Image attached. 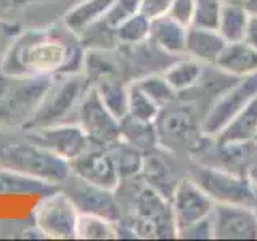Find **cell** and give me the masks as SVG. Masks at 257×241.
<instances>
[{"label": "cell", "mask_w": 257, "mask_h": 241, "mask_svg": "<svg viewBox=\"0 0 257 241\" xmlns=\"http://www.w3.org/2000/svg\"><path fill=\"white\" fill-rule=\"evenodd\" d=\"M85 48L63 20L26 26L10 47L2 72L15 76H58L84 71Z\"/></svg>", "instance_id": "obj_1"}, {"label": "cell", "mask_w": 257, "mask_h": 241, "mask_svg": "<svg viewBox=\"0 0 257 241\" xmlns=\"http://www.w3.org/2000/svg\"><path fill=\"white\" fill-rule=\"evenodd\" d=\"M114 196L119 209L116 222L131 227L137 238H177L171 203L140 174L119 179Z\"/></svg>", "instance_id": "obj_2"}, {"label": "cell", "mask_w": 257, "mask_h": 241, "mask_svg": "<svg viewBox=\"0 0 257 241\" xmlns=\"http://www.w3.org/2000/svg\"><path fill=\"white\" fill-rule=\"evenodd\" d=\"M0 166L56 187L71 172L66 159L32 142L23 131H0Z\"/></svg>", "instance_id": "obj_3"}, {"label": "cell", "mask_w": 257, "mask_h": 241, "mask_svg": "<svg viewBox=\"0 0 257 241\" xmlns=\"http://www.w3.org/2000/svg\"><path fill=\"white\" fill-rule=\"evenodd\" d=\"M53 76L0 72V131H23L37 112Z\"/></svg>", "instance_id": "obj_4"}, {"label": "cell", "mask_w": 257, "mask_h": 241, "mask_svg": "<svg viewBox=\"0 0 257 241\" xmlns=\"http://www.w3.org/2000/svg\"><path fill=\"white\" fill-rule=\"evenodd\" d=\"M90 85V80L84 71L53 76L37 112L23 131L64 123H76L79 104Z\"/></svg>", "instance_id": "obj_5"}, {"label": "cell", "mask_w": 257, "mask_h": 241, "mask_svg": "<svg viewBox=\"0 0 257 241\" xmlns=\"http://www.w3.org/2000/svg\"><path fill=\"white\" fill-rule=\"evenodd\" d=\"M158 145L179 156L182 151L196 153L211 139L203 132V119L191 108L180 104L179 98L161 108L155 119Z\"/></svg>", "instance_id": "obj_6"}, {"label": "cell", "mask_w": 257, "mask_h": 241, "mask_svg": "<svg viewBox=\"0 0 257 241\" xmlns=\"http://www.w3.org/2000/svg\"><path fill=\"white\" fill-rule=\"evenodd\" d=\"M187 177L203 188L214 204H247L254 206L255 188L243 174L228 169L191 161Z\"/></svg>", "instance_id": "obj_7"}, {"label": "cell", "mask_w": 257, "mask_h": 241, "mask_svg": "<svg viewBox=\"0 0 257 241\" xmlns=\"http://www.w3.org/2000/svg\"><path fill=\"white\" fill-rule=\"evenodd\" d=\"M77 219L79 211L60 188L39 196L32 211V222L44 238L76 239Z\"/></svg>", "instance_id": "obj_8"}, {"label": "cell", "mask_w": 257, "mask_h": 241, "mask_svg": "<svg viewBox=\"0 0 257 241\" xmlns=\"http://www.w3.org/2000/svg\"><path fill=\"white\" fill-rule=\"evenodd\" d=\"M254 98H257V72L236 79L219 96H215L203 116V132L214 139L222 127Z\"/></svg>", "instance_id": "obj_9"}, {"label": "cell", "mask_w": 257, "mask_h": 241, "mask_svg": "<svg viewBox=\"0 0 257 241\" xmlns=\"http://www.w3.org/2000/svg\"><path fill=\"white\" fill-rule=\"evenodd\" d=\"M58 188L66 195L71 203L76 206L79 214L101 215L112 222L117 220L119 209L116 203L114 190H108L80 179L79 175L69 172Z\"/></svg>", "instance_id": "obj_10"}, {"label": "cell", "mask_w": 257, "mask_h": 241, "mask_svg": "<svg viewBox=\"0 0 257 241\" xmlns=\"http://www.w3.org/2000/svg\"><path fill=\"white\" fill-rule=\"evenodd\" d=\"M76 123L82 127L90 143L108 147L119 139V119L104 106L92 85L79 104Z\"/></svg>", "instance_id": "obj_11"}, {"label": "cell", "mask_w": 257, "mask_h": 241, "mask_svg": "<svg viewBox=\"0 0 257 241\" xmlns=\"http://www.w3.org/2000/svg\"><path fill=\"white\" fill-rule=\"evenodd\" d=\"M23 134L68 163L88 148L90 140L77 123H64L23 131Z\"/></svg>", "instance_id": "obj_12"}, {"label": "cell", "mask_w": 257, "mask_h": 241, "mask_svg": "<svg viewBox=\"0 0 257 241\" xmlns=\"http://www.w3.org/2000/svg\"><path fill=\"white\" fill-rule=\"evenodd\" d=\"M214 239H257V212L247 204H214Z\"/></svg>", "instance_id": "obj_13"}, {"label": "cell", "mask_w": 257, "mask_h": 241, "mask_svg": "<svg viewBox=\"0 0 257 241\" xmlns=\"http://www.w3.org/2000/svg\"><path fill=\"white\" fill-rule=\"evenodd\" d=\"M169 203H171L177 230L199 219H204L214 209V201L187 175L182 177L180 182L177 183Z\"/></svg>", "instance_id": "obj_14"}, {"label": "cell", "mask_w": 257, "mask_h": 241, "mask_svg": "<svg viewBox=\"0 0 257 241\" xmlns=\"http://www.w3.org/2000/svg\"><path fill=\"white\" fill-rule=\"evenodd\" d=\"M72 174L108 190H114L119 183V174L106 147L90 143L77 158L69 161Z\"/></svg>", "instance_id": "obj_15"}, {"label": "cell", "mask_w": 257, "mask_h": 241, "mask_svg": "<svg viewBox=\"0 0 257 241\" xmlns=\"http://www.w3.org/2000/svg\"><path fill=\"white\" fill-rule=\"evenodd\" d=\"M177 155L163 150L161 147L151 150L143 155L140 175L153 190L161 193L164 198L171 199L172 191L175 190L180 179L175 177V167L172 159Z\"/></svg>", "instance_id": "obj_16"}, {"label": "cell", "mask_w": 257, "mask_h": 241, "mask_svg": "<svg viewBox=\"0 0 257 241\" xmlns=\"http://www.w3.org/2000/svg\"><path fill=\"white\" fill-rule=\"evenodd\" d=\"M76 2L77 0H0V16L18 21L23 26H26V18H29V26H34L32 16H48L50 21H56Z\"/></svg>", "instance_id": "obj_17"}, {"label": "cell", "mask_w": 257, "mask_h": 241, "mask_svg": "<svg viewBox=\"0 0 257 241\" xmlns=\"http://www.w3.org/2000/svg\"><path fill=\"white\" fill-rule=\"evenodd\" d=\"M187 32L188 28L177 23L171 16H163V18L151 21L150 31V42L158 47L161 52L179 58L185 55V47H187Z\"/></svg>", "instance_id": "obj_18"}, {"label": "cell", "mask_w": 257, "mask_h": 241, "mask_svg": "<svg viewBox=\"0 0 257 241\" xmlns=\"http://www.w3.org/2000/svg\"><path fill=\"white\" fill-rule=\"evenodd\" d=\"M227 45L223 37L217 32V29H204L190 26L187 32V47L185 55L196 60L203 64H215L222 50Z\"/></svg>", "instance_id": "obj_19"}, {"label": "cell", "mask_w": 257, "mask_h": 241, "mask_svg": "<svg viewBox=\"0 0 257 241\" xmlns=\"http://www.w3.org/2000/svg\"><path fill=\"white\" fill-rule=\"evenodd\" d=\"M215 66L235 79L251 76L257 72V50L243 40L228 42L217 58Z\"/></svg>", "instance_id": "obj_20"}, {"label": "cell", "mask_w": 257, "mask_h": 241, "mask_svg": "<svg viewBox=\"0 0 257 241\" xmlns=\"http://www.w3.org/2000/svg\"><path fill=\"white\" fill-rule=\"evenodd\" d=\"M214 139L219 143H251L257 139V98L233 116Z\"/></svg>", "instance_id": "obj_21"}, {"label": "cell", "mask_w": 257, "mask_h": 241, "mask_svg": "<svg viewBox=\"0 0 257 241\" xmlns=\"http://www.w3.org/2000/svg\"><path fill=\"white\" fill-rule=\"evenodd\" d=\"M58 187L0 166V196H44Z\"/></svg>", "instance_id": "obj_22"}, {"label": "cell", "mask_w": 257, "mask_h": 241, "mask_svg": "<svg viewBox=\"0 0 257 241\" xmlns=\"http://www.w3.org/2000/svg\"><path fill=\"white\" fill-rule=\"evenodd\" d=\"M112 4L114 0H77L74 5L68 8L61 20L76 36H79L93 23L100 21Z\"/></svg>", "instance_id": "obj_23"}, {"label": "cell", "mask_w": 257, "mask_h": 241, "mask_svg": "<svg viewBox=\"0 0 257 241\" xmlns=\"http://www.w3.org/2000/svg\"><path fill=\"white\" fill-rule=\"evenodd\" d=\"M119 139L142 153H148L159 147L155 120H143L128 114L119 119Z\"/></svg>", "instance_id": "obj_24"}, {"label": "cell", "mask_w": 257, "mask_h": 241, "mask_svg": "<svg viewBox=\"0 0 257 241\" xmlns=\"http://www.w3.org/2000/svg\"><path fill=\"white\" fill-rule=\"evenodd\" d=\"M164 77L177 93H187L196 88L204 74V64L190 58H177L163 71Z\"/></svg>", "instance_id": "obj_25"}, {"label": "cell", "mask_w": 257, "mask_h": 241, "mask_svg": "<svg viewBox=\"0 0 257 241\" xmlns=\"http://www.w3.org/2000/svg\"><path fill=\"white\" fill-rule=\"evenodd\" d=\"M128 84L131 82L117 76H103L92 82V87L98 92L104 106L117 119L127 114Z\"/></svg>", "instance_id": "obj_26"}, {"label": "cell", "mask_w": 257, "mask_h": 241, "mask_svg": "<svg viewBox=\"0 0 257 241\" xmlns=\"http://www.w3.org/2000/svg\"><path fill=\"white\" fill-rule=\"evenodd\" d=\"M249 21V13L243 4H223L217 32L225 42H239L244 37V31Z\"/></svg>", "instance_id": "obj_27"}, {"label": "cell", "mask_w": 257, "mask_h": 241, "mask_svg": "<svg viewBox=\"0 0 257 241\" xmlns=\"http://www.w3.org/2000/svg\"><path fill=\"white\" fill-rule=\"evenodd\" d=\"M106 148H108V153L112 159V163H114V166H116L119 179L140 174L142 161H143L145 153L134 148L132 145L125 143L120 139H117L116 142L108 145Z\"/></svg>", "instance_id": "obj_28"}, {"label": "cell", "mask_w": 257, "mask_h": 241, "mask_svg": "<svg viewBox=\"0 0 257 241\" xmlns=\"http://www.w3.org/2000/svg\"><path fill=\"white\" fill-rule=\"evenodd\" d=\"M116 223L101 215L79 214L76 239H116Z\"/></svg>", "instance_id": "obj_29"}, {"label": "cell", "mask_w": 257, "mask_h": 241, "mask_svg": "<svg viewBox=\"0 0 257 241\" xmlns=\"http://www.w3.org/2000/svg\"><path fill=\"white\" fill-rule=\"evenodd\" d=\"M150 31L151 20L142 13H137L116 28L117 45H137L147 42L150 39Z\"/></svg>", "instance_id": "obj_30"}, {"label": "cell", "mask_w": 257, "mask_h": 241, "mask_svg": "<svg viewBox=\"0 0 257 241\" xmlns=\"http://www.w3.org/2000/svg\"><path fill=\"white\" fill-rule=\"evenodd\" d=\"M135 82L139 84L142 87V90L147 93L153 101H156L161 108L179 98V93H177L171 87V84L167 82V79L164 77L163 72H151V74L135 79Z\"/></svg>", "instance_id": "obj_31"}, {"label": "cell", "mask_w": 257, "mask_h": 241, "mask_svg": "<svg viewBox=\"0 0 257 241\" xmlns=\"http://www.w3.org/2000/svg\"><path fill=\"white\" fill-rule=\"evenodd\" d=\"M161 106L153 101L150 96L142 90V87L132 80L128 84V98H127V114L143 120H155L159 114Z\"/></svg>", "instance_id": "obj_32"}, {"label": "cell", "mask_w": 257, "mask_h": 241, "mask_svg": "<svg viewBox=\"0 0 257 241\" xmlns=\"http://www.w3.org/2000/svg\"><path fill=\"white\" fill-rule=\"evenodd\" d=\"M222 8H223L222 0H195L191 26L204 28V29H217Z\"/></svg>", "instance_id": "obj_33"}, {"label": "cell", "mask_w": 257, "mask_h": 241, "mask_svg": "<svg viewBox=\"0 0 257 241\" xmlns=\"http://www.w3.org/2000/svg\"><path fill=\"white\" fill-rule=\"evenodd\" d=\"M140 4L142 0H114V4L111 5L108 13L100 21L106 24L108 28L116 31L120 23H124L137 13H140Z\"/></svg>", "instance_id": "obj_34"}, {"label": "cell", "mask_w": 257, "mask_h": 241, "mask_svg": "<svg viewBox=\"0 0 257 241\" xmlns=\"http://www.w3.org/2000/svg\"><path fill=\"white\" fill-rule=\"evenodd\" d=\"M26 26H23L18 21L2 18V16H0V72H2V66H4L8 50H10V47L13 45L16 37L20 36V32Z\"/></svg>", "instance_id": "obj_35"}, {"label": "cell", "mask_w": 257, "mask_h": 241, "mask_svg": "<svg viewBox=\"0 0 257 241\" xmlns=\"http://www.w3.org/2000/svg\"><path fill=\"white\" fill-rule=\"evenodd\" d=\"M177 238L182 239H214V225L212 217L209 214L204 219H199L193 223L177 230Z\"/></svg>", "instance_id": "obj_36"}, {"label": "cell", "mask_w": 257, "mask_h": 241, "mask_svg": "<svg viewBox=\"0 0 257 241\" xmlns=\"http://www.w3.org/2000/svg\"><path fill=\"white\" fill-rule=\"evenodd\" d=\"M193 10H195V0H172L169 16L177 23L190 28L193 21Z\"/></svg>", "instance_id": "obj_37"}, {"label": "cell", "mask_w": 257, "mask_h": 241, "mask_svg": "<svg viewBox=\"0 0 257 241\" xmlns=\"http://www.w3.org/2000/svg\"><path fill=\"white\" fill-rule=\"evenodd\" d=\"M172 0H142L140 13L147 16L148 20H158L169 15Z\"/></svg>", "instance_id": "obj_38"}, {"label": "cell", "mask_w": 257, "mask_h": 241, "mask_svg": "<svg viewBox=\"0 0 257 241\" xmlns=\"http://www.w3.org/2000/svg\"><path fill=\"white\" fill-rule=\"evenodd\" d=\"M243 42H246L247 45H251L252 48L257 50V16L249 15V21H247L246 31H244Z\"/></svg>", "instance_id": "obj_39"}, {"label": "cell", "mask_w": 257, "mask_h": 241, "mask_svg": "<svg viewBox=\"0 0 257 241\" xmlns=\"http://www.w3.org/2000/svg\"><path fill=\"white\" fill-rule=\"evenodd\" d=\"M246 177L249 179V182L254 185V188L257 190V159L254 161L251 166H249L247 172H246Z\"/></svg>", "instance_id": "obj_40"}, {"label": "cell", "mask_w": 257, "mask_h": 241, "mask_svg": "<svg viewBox=\"0 0 257 241\" xmlns=\"http://www.w3.org/2000/svg\"><path fill=\"white\" fill-rule=\"evenodd\" d=\"M243 5H244V8L247 10L249 15L257 16V0H244Z\"/></svg>", "instance_id": "obj_41"}, {"label": "cell", "mask_w": 257, "mask_h": 241, "mask_svg": "<svg viewBox=\"0 0 257 241\" xmlns=\"http://www.w3.org/2000/svg\"><path fill=\"white\" fill-rule=\"evenodd\" d=\"M223 4H243L244 0H222Z\"/></svg>", "instance_id": "obj_42"}, {"label": "cell", "mask_w": 257, "mask_h": 241, "mask_svg": "<svg viewBox=\"0 0 257 241\" xmlns=\"http://www.w3.org/2000/svg\"><path fill=\"white\" fill-rule=\"evenodd\" d=\"M254 209H255V212H257V190H255V201H254Z\"/></svg>", "instance_id": "obj_43"}, {"label": "cell", "mask_w": 257, "mask_h": 241, "mask_svg": "<svg viewBox=\"0 0 257 241\" xmlns=\"http://www.w3.org/2000/svg\"><path fill=\"white\" fill-rule=\"evenodd\" d=\"M255 143H257V139H255Z\"/></svg>", "instance_id": "obj_44"}]
</instances>
